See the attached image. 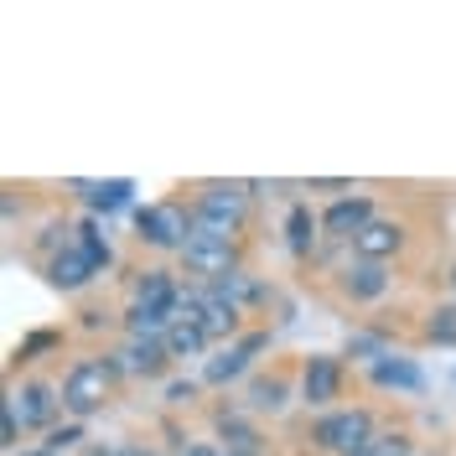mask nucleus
Returning <instances> with one entry per match:
<instances>
[{
	"mask_svg": "<svg viewBox=\"0 0 456 456\" xmlns=\"http://www.w3.org/2000/svg\"><path fill=\"white\" fill-rule=\"evenodd\" d=\"M135 239L145 249H161V255H182L192 244V208L187 202H151L135 213Z\"/></svg>",
	"mask_w": 456,
	"mask_h": 456,
	"instance_id": "nucleus-3",
	"label": "nucleus"
},
{
	"mask_svg": "<svg viewBox=\"0 0 456 456\" xmlns=\"http://www.w3.org/2000/svg\"><path fill=\"white\" fill-rule=\"evenodd\" d=\"M94 275H99V265H94L78 244H62L57 255H47V281H53V290H68V296H73V290H84Z\"/></svg>",
	"mask_w": 456,
	"mask_h": 456,
	"instance_id": "nucleus-12",
	"label": "nucleus"
},
{
	"mask_svg": "<svg viewBox=\"0 0 456 456\" xmlns=\"http://www.w3.org/2000/svg\"><path fill=\"white\" fill-rule=\"evenodd\" d=\"M0 441H5V452L16 456V446H21V420H16L11 399H5V415H0Z\"/></svg>",
	"mask_w": 456,
	"mask_h": 456,
	"instance_id": "nucleus-28",
	"label": "nucleus"
},
{
	"mask_svg": "<svg viewBox=\"0 0 456 456\" xmlns=\"http://www.w3.org/2000/svg\"><path fill=\"white\" fill-rule=\"evenodd\" d=\"M224 456H255V452H224Z\"/></svg>",
	"mask_w": 456,
	"mask_h": 456,
	"instance_id": "nucleus-34",
	"label": "nucleus"
},
{
	"mask_svg": "<svg viewBox=\"0 0 456 456\" xmlns=\"http://www.w3.org/2000/svg\"><path fill=\"white\" fill-rule=\"evenodd\" d=\"M171 322H176V316H167V312H145V306H130V312H125V332H130V338H167Z\"/></svg>",
	"mask_w": 456,
	"mask_h": 456,
	"instance_id": "nucleus-24",
	"label": "nucleus"
},
{
	"mask_svg": "<svg viewBox=\"0 0 456 456\" xmlns=\"http://www.w3.org/2000/svg\"><path fill=\"white\" fill-rule=\"evenodd\" d=\"M78 249H84L99 270H110V265H114L110 233H104V224H99V218H84V224H78Z\"/></svg>",
	"mask_w": 456,
	"mask_h": 456,
	"instance_id": "nucleus-23",
	"label": "nucleus"
},
{
	"mask_svg": "<svg viewBox=\"0 0 456 456\" xmlns=\"http://www.w3.org/2000/svg\"><path fill=\"white\" fill-rule=\"evenodd\" d=\"M73 192L88 198L94 213H114V208H125V202H130L135 187H130V182H73Z\"/></svg>",
	"mask_w": 456,
	"mask_h": 456,
	"instance_id": "nucleus-20",
	"label": "nucleus"
},
{
	"mask_svg": "<svg viewBox=\"0 0 456 456\" xmlns=\"http://www.w3.org/2000/svg\"><path fill=\"white\" fill-rule=\"evenodd\" d=\"M16 456H57V452H47V446H37V452H16Z\"/></svg>",
	"mask_w": 456,
	"mask_h": 456,
	"instance_id": "nucleus-33",
	"label": "nucleus"
},
{
	"mask_svg": "<svg viewBox=\"0 0 456 456\" xmlns=\"http://www.w3.org/2000/svg\"><path fill=\"white\" fill-rule=\"evenodd\" d=\"M167 353H171V363H187V358H202L213 342H208V332H202L198 322H171V332L167 338Z\"/></svg>",
	"mask_w": 456,
	"mask_h": 456,
	"instance_id": "nucleus-17",
	"label": "nucleus"
},
{
	"mask_svg": "<svg viewBox=\"0 0 456 456\" xmlns=\"http://www.w3.org/2000/svg\"><path fill=\"white\" fill-rule=\"evenodd\" d=\"M11 410H16V420L27 430H53V420L62 415V395H57L53 384H42V379H27L11 395Z\"/></svg>",
	"mask_w": 456,
	"mask_h": 456,
	"instance_id": "nucleus-6",
	"label": "nucleus"
},
{
	"mask_svg": "<svg viewBox=\"0 0 456 456\" xmlns=\"http://www.w3.org/2000/svg\"><path fill=\"white\" fill-rule=\"evenodd\" d=\"M452 379H456V373H452Z\"/></svg>",
	"mask_w": 456,
	"mask_h": 456,
	"instance_id": "nucleus-36",
	"label": "nucleus"
},
{
	"mask_svg": "<svg viewBox=\"0 0 456 456\" xmlns=\"http://www.w3.org/2000/svg\"><path fill=\"white\" fill-rule=\"evenodd\" d=\"M213 430H218V436H224L228 441V452H265V441H259V430L249 426V420H244V415H233V410H218V415H213Z\"/></svg>",
	"mask_w": 456,
	"mask_h": 456,
	"instance_id": "nucleus-18",
	"label": "nucleus"
},
{
	"mask_svg": "<svg viewBox=\"0 0 456 456\" xmlns=\"http://www.w3.org/2000/svg\"><path fill=\"white\" fill-rule=\"evenodd\" d=\"M369 379L379 384V389H404V395H415L426 379H420V369L410 363V358H395V353H384L379 363H369Z\"/></svg>",
	"mask_w": 456,
	"mask_h": 456,
	"instance_id": "nucleus-15",
	"label": "nucleus"
},
{
	"mask_svg": "<svg viewBox=\"0 0 456 456\" xmlns=\"http://www.w3.org/2000/svg\"><path fill=\"white\" fill-rule=\"evenodd\" d=\"M259 347H270V332H249V338H239L233 347H224L218 358L202 363V384H228V379H239V373L249 369V358H255Z\"/></svg>",
	"mask_w": 456,
	"mask_h": 456,
	"instance_id": "nucleus-11",
	"label": "nucleus"
},
{
	"mask_svg": "<svg viewBox=\"0 0 456 456\" xmlns=\"http://www.w3.org/2000/svg\"><path fill=\"white\" fill-rule=\"evenodd\" d=\"M114 379L119 369L110 363V353H99V358H78L73 369L62 373V384H57V395H62V410L84 426L88 415H99L114 395Z\"/></svg>",
	"mask_w": 456,
	"mask_h": 456,
	"instance_id": "nucleus-1",
	"label": "nucleus"
},
{
	"mask_svg": "<svg viewBox=\"0 0 456 456\" xmlns=\"http://www.w3.org/2000/svg\"><path fill=\"white\" fill-rule=\"evenodd\" d=\"M119 456H156V452H145V446H119Z\"/></svg>",
	"mask_w": 456,
	"mask_h": 456,
	"instance_id": "nucleus-32",
	"label": "nucleus"
},
{
	"mask_svg": "<svg viewBox=\"0 0 456 456\" xmlns=\"http://www.w3.org/2000/svg\"><path fill=\"white\" fill-rule=\"evenodd\" d=\"M389 290V270L384 265H369V259H353L342 270V296L347 301H379Z\"/></svg>",
	"mask_w": 456,
	"mask_h": 456,
	"instance_id": "nucleus-14",
	"label": "nucleus"
},
{
	"mask_svg": "<svg viewBox=\"0 0 456 456\" xmlns=\"http://www.w3.org/2000/svg\"><path fill=\"white\" fill-rule=\"evenodd\" d=\"M363 456H415V436L410 430H384V436H373V446Z\"/></svg>",
	"mask_w": 456,
	"mask_h": 456,
	"instance_id": "nucleus-25",
	"label": "nucleus"
},
{
	"mask_svg": "<svg viewBox=\"0 0 456 456\" xmlns=\"http://www.w3.org/2000/svg\"><path fill=\"white\" fill-rule=\"evenodd\" d=\"M239 306H228V301H218L213 290H208V306H202V316H198V327L208 332V342H218V338H233L239 332Z\"/></svg>",
	"mask_w": 456,
	"mask_h": 456,
	"instance_id": "nucleus-21",
	"label": "nucleus"
},
{
	"mask_svg": "<svg viewBox=\"0 0 456 456\" xmlns=\"http://www.w3.org/2000/svg\"><path fill=\"white\" fill-rule=\"evenodd\" d=\"M301 399L316 404V410L342 399V358H327V353L306 358V369H301Z\"/></svg>",
	"mask_w": 456,
	"mask_h": 456,
	"instance_id": "nucleus-10",
	"label": "nucleus"
},
{
	"mask_svg": "<svg viewBox=\"0 0 456 456\" xmlns=\"http://www.w3.org/2000/svg\"><path fill=\"white\" fill-rule=\"evenodd\" d=\"M249 410H259V415H265V410H270V415H275V410H285V399H290V384H285V373H259V379H249Z\"/></svg>",
	"mask_w": 456,
	"mask_h": 456,
	"instance_id": "nucleus-19",
	"label": "nucleus"
},
{
	"mask_svg": "<svg viewBox=\"0 0 456 456\" xmlns=\"http://www.w3.org/2000/svg\"><path fill=\"white\" fill-rule=\"evenodd\" d=\"M373 436H379V426H373V410H332V415H322L312 426V441L316 452H332V456H363L373 446Z\"/></svg>",
	"mask_w": 456,
	"mask_h": 456,
	"instance_id": "nucleus-4",
	"label": "nucleus"
},
{
	"mask_svg": "<svg viewBox=\"0 0 456 456\" xmlns=\"http://www.w3.org/2000/svg\"><path fill=\"white\" fill-rule=\"evenodd\" d=\"M110 363L119 373H130V379H161L171 369V353L161 338H130L125 347H114Z\"/></svg>",
	"mask_w": 456,
	"mask_h": 456,
	"instance_id": "nucleus-7",
	"label": "nucleus"
},
{
	"mask_svg": "<svg viewBox=\"0 0 456 456\" xmlns=\"http://www.w3.org/2000/svg\"><path fill=\"white\" fill-rule=\"evenodd\" d=\"M404 244H410V233H404V224H399V218H373V224L353 239V259L384 265V259H395Z\"/></svg>",
	"mask_w": 456,
	"mask_h": 456,
	"instance_id": "nucleus-9",
	"label": "nucleus"
},
{
	"mask_svg": "<svg viewBox=\"0 0 456 456\" xmlns=\"http://www.w3.org/2000/svg\"><path fill=\"white\" fill-rule=\"evenodd\" d=\"M198 379H176V384H167V404H176V410H182V404H192V399H198Z\"/></svg>",
	"mask_w": 456,
	"mask_h": 456,
	"instance_id": "nucleus-29",
	"label": "nucleus"
},
{
	"mask_svg": "<svg viewBox=\"0 0 456 456\" xmlns=\"http://www.w3.org/2000/svg\"><path fill=\"white\" fill-rule=\"evenodd\" d=\"M176 301H182V285H176L171 270H145L141 281H135V306H145V312L176 316Z\"/></svg>",
	"mask_w": 456,
	"mask_h": 456,
	"instance_id": "nucleus-13",
	"label": "nucleus"
},
{
	"mask_svg": "<svg viewBox=\"0 0 456 456\" xmlns=\"http://www.w3.org/2000/svg\"><path fill=\"white\" fill-rule=\"evenodd\" d=\"M420 338L436 342V347H456V301H441V306H430L426 322H420Z\"/></svg>",
	"mask_w": 456,
	"mask_h": 456,
	"instance_id": "nucleus-22",
	"label": "nucleus"
},
{
	"mask_svg": "<svg viewBox=\"0 0 456 456\" xmlns=\"http://www.w3.org/2000/svg\"><path fill=\"white\" fill-rule=\"evenodd\" d=\"M373 218H379V213H373V198L353 192V198H338L327 213H322V233H327V239H347V244H353V239H358Z\"/></svg>",
	"mask_w": 456,
	"mask_h": 456,
	"instance_id": "nucleus-8",
	"label": "nucleus"
},
{
	"mask_svg": "<svg viewBox=\"0 0 456 456\" xmlns=\"http://www.w3.org/2000/svg\"><path fill=\"white\" fill-rule=\"evenodd\" d=\"M239 265V239H213V233H192V244L182 249V275H192V285H218L228 281Z\"/></svg>",
	"mask_w": 456,
	"mask_h": 456,
	"instance_id": "nucleus-5",
	"label": "nucleus"
},
{
	"mask_svg": "<svg viewBox=\"0 0 456 456\" xmlns=\"http://www.w3.org/2000/svg\"><path fill=\"white\" fill-rule=\"evenodd\" d=\"M452 290H456V265H452Z\"/></svg>",
	"mask_w": 456,
	"mask_h": 456,
	"instance_id": "nucleus-35",
	"label": "nucleus"
},
{
	"mask_svg": "<svg viewBox=\"0 0 456 456\" xmlns=\"http://www.w3.org/2000/svg\"><path fill=\"white\" fill-rule=\"evenodd\" d=\"M78 441H84V426H78V420H73V426H53L47 430V452H68V446H78Z\"/></svg>",
	"mask_w": 456,
	"mask_h": 456,
	"instance_id": "nucleus-27",
	"label": "nucleus"
},
{
	"mask_svg": "<svg viewBox=\"0 0 456 456\" xmlns=\"http://www.w3.org/2000/svg\"><path fill=\"white\" fill-rule=\"evenodd\" d=\"M182 456H224V452H213L208 441H187V446H182Z\"/></svg>",
	"mask_w": 456,
	"mask_h": 456,
	"instance_id": "nucleus-31",
	"label": "nucleus"
},
{
	"mask_svg": "<svg viewBox=\"0 0 456 456\" xmlns=\"http://www.w3.org/2000/svg\"><path fill=\"white\" fill-rule=\"evenodd\" d=\"M306 192H353V182L347 176H312Z\"/></svg>",
	"mask_w": 456,
	"mask_h": 456,
	"instance_id": "nucleus-30",
	"label": "nucleus"
},
{
	"mask_svg": "<svg viewBox=\"0 0 456 456\" xmlns=\"http://www.w3.org/2000/svg\"><path fill=\"white\" fill-rule=\"evenodd\" d=\"M389 347H384V338L379 332H358V338H347V358H369V363H379Z\"/></svg>",
	"mask_w": 456,
	"mask_h": 456,
	"instance_id": "nucleus-26",
	"label": "nucleus"
},
{
	"mask_svg": "<svg viewBox=\"0 0 456 456\" xmlns=\"http://www.w3.org/2000/svg\"><path fill=\"white\" fill-rule=\"evenodd\" d=\"M244 218H249V182H202L192 202V233L239 239Z\"/></svg>",
	"mask_w": 456,
	"mask_h": 456,
	"instance_id": "nucleus-2",
	"label": "nucleus"
},
{
	"mask_svg": "<svg viewBox=\"0 0 456 456\" xmlns=\"http://www.w3.org/2000/svg\"><path fill=\"white\" fill-rule=\"evenodd\" d=\"M316 228H322V218H312V208H306V202H296V208L285 213V249H290L296 259H312Z\"/></svg>",
	"mask_w": 456,
	"mask_h": 456,
	"instance_id": "nucleus-16",
	"label": "nucleus"
}]
</instances>
